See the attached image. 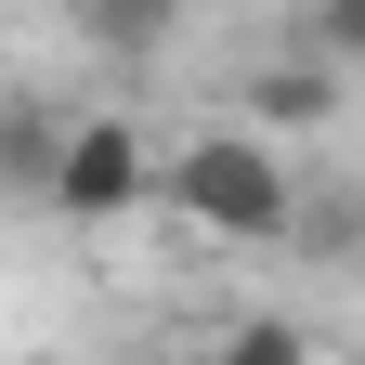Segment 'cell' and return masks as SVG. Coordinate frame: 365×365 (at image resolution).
<instances>
[{
  "mask_svg": "<svg viewBox=\"0 0 365 365\" xmlns=\"http://www.w3.org/2000/svg\"><path fill=\"white\" fill-rule=\"evenodd\" d=\"M66 144H78V130H66L53 105H14V118H0V182H14L26 209H53V182H66Z\"/></svg>",
  "mask_w": 365,
  "mask_h": 365,
  "instance_id": "277c9868",
  "label": "cell"
},
{
  "mask_svg": "<svg viewBox=\"0 0 365 365\" xmlns=\"http://www.w3.org/2000/svg\"><path fill=\"white\" fill-rule=\"evenodd\" d=\"M78 14V39L91 53H118V66H144V53H170V26H182V0H66Z\"/></svg>",
  "mask_w": 365,
  "mask_h": 365,
  "instance_id": "5b68a950",
  "label": "cell"
},
{
  "mask_svg": "<svg viewBox=\"0 0 365 365\" xmlns=\"http://www.w3.org/2000/svg\"><path fill=\"white\" fill-rule=\"evenodd\" d=\"M170 196L209 222V235H235V248H287V222H300V170L248 144V130H196V144L170 157Z\"/></svg>",
  "mask_w": 365,
  "mask_h": 365,
  "instance_id": "6da1fadb",
  "label": "cell"
},
{
  "mask_svg": "<svg viewBox=\"0 0 365 365\" xmlns=\"http://www.w3.org/2000/svg\"><path fill=\"white\" fill-rule=\"evenodd\" d=\"M287 248H300V261H365V182H300Z\"/></svg>",
  "mask_w": 365,
  "mask_h": 365,
  "instance_id": "8992f818",
  "label": "cell"
},
{
  "mask_svg": "<svg viewBox=\"0 0 365 365\" xmlns=\"http://www.w3.org/2000/svg\"><path fill=\"white\" fill-rule=\"evenodd\" d=\"M196 365H300V339H287V327H248V339H222V352H196Z\"/></svg>",
  "mask_w": 365,
  "mask_h": 365,
  "instance_id": "ba28073f",
  "label": "cell"
},
{
  "mask_svg": "<svg viewBox=\"0 0 365 365\" xmlns=\"http://www.w3.org/2000/svg\"><path fill=\"white\" fill-rule=\"evenodd\" d=\"M248 105H261L274 130H327V118H339V66H327V53H274V66H248Z\"/></svg>",
  "mask_w": 365,
  "mask_h": 365,
  "instance_id": "3957f363",
  "label": "cell"
},
{
  "mask_svg": "<svg viewBox=\"0 0 365 365\" xmlns=\"http://www.w3.org/2000/svg\"><path fill=\"white\" fill-rule=\"evenodd\" d=\"M144 196H170V170L144 157V130H130V118H78L53 209H66V222H118V209H144Z\"/></svg>",
  "mask_w": 365,
  "mask_h": 365,
  "instance_id": "7a4b0ae2",
  "label": "cell"
},
{
  "mask_svg": "<svg viewBox=\"0 0 365 365\" xmlns=\"http://www.w3.org/2000/svg\"><path fill=\"white\" fill-rule=\"evenodd\" d=\"M300 53H327V66H365V0H313V14H300Z\"/></svg>",
  "mask_w": 365,
  "mask_h": 365,
  "instance_id": "52a82bcc",
  "label": "cell"
}]
</instances>
